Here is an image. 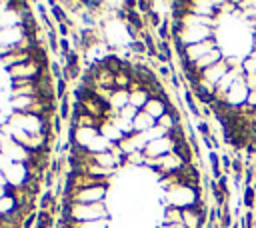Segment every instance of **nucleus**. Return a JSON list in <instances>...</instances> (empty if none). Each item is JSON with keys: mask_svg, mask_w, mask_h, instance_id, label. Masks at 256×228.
Wrapping results in <instances>:
<instances>
[{"mask_svg": "<svg viewBox=\"0 0 256 228\" xmlns=\"http://www.w3.org/2000/svg\"><path fill=\"white\" fill-rule=\"evenodd\" d=\"M98 218H110V210L106 202L100 204H62V220H68L72 224L90 222Z\"/></svg>", "mask_w": 256, "mask_h": 228, "instance_id": "1", "label": "nucleus"}, {"mask_svg": "<svg viewBox=\"0 0 256 228\" xmlns=\"http://www.w3.org/2000/svg\"><path fill=\"white\" fill-rule=\"evenodd\" d=\"M108 194H110V182H94L64 196V202L66 204H100V202H106Z\"/></svg>", "mask_w": 256, "mask_h": 228, "instance_id": "2", "label": "nucleus"}, {"mask_svg": "<svg viewBox=\"0 0 256 228\" xmlns=\"http://www.w3.org/2000/svg\"><path fill=\"white\" fill-rule=\"evenodd\" d=\"M8 188L10 190H18V188H26L32 180V168L30 164H22V162H12V166L4 172Z\"/></svg>", "mask_w": 256, "mask_h": 228, "instance_id": "3", "label": "nucleus"}, {"mask_svg": "<svg viewBox=\"0 0 256 228\" xmlns=\"http://www.w3.org/2000/svg\"><path fill=\"white\" fill-rule=\"evenodd\" d=\"M170 152H174V140H172L170 134L152 140V142L144 148L146 160H158V158H162V156H166V154H170Z\"/></svg>", "mask_w": 256, "mask_h": 228, "instance_id": "4", "label": "nucleus"}, {"mask_svg": "<svg viewBox=\"0 0 256 228\" xmlns=\"http://www.w3.org/2000/svg\"><path fill=\"white\" fill-rule=\"evenodd\" d=\"M214 48H218V40L216 38H210V40H204V42H198V44H192V46H188L186 48V60L188 62H196V60H200L202 56H206L208 52H212Z\"/></svg>", "mask_w": 256, "mask_h": 228, "instance_id": "5", "label": "nucleus"}, {"mask_svg": "<svg viewBox=\"0 0 256 228\" xmlns=\"http://www.w3.org/2000/svg\"><path fill=\"white\" fill-rule=\"evenodd\" d=\"M170 104H172V100L168 98V94H166V96H152V98L146 102L144 112L150 114L154 120H158V118H162V116L168 112Z\"/></svg>", "mask_w": 256, "mask_h": 228, "instance_id": "6", "label": "nucleus"}, {"mask_svg": "<svg viewBox=\"0 0 256 228\" xmlns=\"http://www.w3.org/2000/svg\"><path fill=\"white\" fill-rule=\"evenodd\" d=\"M106 104H108L110 116L122 112L126 106H130V90H112V94L108 96Z\"/></svg>", "mask_w": 256, "mask_h": 228, "instance_id": "7", "label": "nucleus"}, {"mask_svg": "<svg viewBox=\"0 0 256 228\" xmlns=\"http://www.w3.org/2000/svg\"><path fill=\"white\" fill-rule=\"evenodd\" d=\"M98 132H100V134H102L110 144H114V146H118V144L126 138V136H124V134H122V132L112 124V120H110V118H106V120H102V122H100Z\"/></svg>", "mask_w": 256, "mask_h": 228, "instance_id": "8", "label": "nucleus"}, {"mask_svg": "<svg viewBox=\"0 0 256 228\" xmlns=\"http://www.w3.org/2000/svg\"><path fill=\"white\" fill-rule=\"evenodd\" d=\"M132 124H134V132H148V130H152V128L156 126V120H154L150 114H146L144 110H140V112L134 116Z\"/></svg>", "mask_w": 256, "mask_h": 228, "instance_id": "9", "label": "nucleus"}, {"mask_svg": "<svg viewBox=\"0 0 256 228\" xmlns=\"http://www.w3.org/2000/svg\"><path fill=\"white\" fill-rule=\"evenodd\" d=\"M162 224H182V210L174 208V206H164Z\"/></svg>", "mask_w": 256, "mask_h": 228, "instance_id": "10", "label": "nucleus"}, {"mask_svg": "<svg viewBox=\"0 0 256 228\" xmlns=\"http://www.w3.org/2000/svg\"><path fill=\"white\" fill-rule=\"evenodd\" d=\"M72 228H112V220L110 218H98V220H90V222H80V224H72Z\"/></svg>", "mask_w": 256, "mask_h": 228, "instance_id": "11", "label": "nucleus"}, {"mask_svg": "<svg viewBox=\"0 0 256 228\" xmlns=\"http://www.w3.org/2000/svg\"><path fill=\"white\" fill-rule=\"evenodd\" d=\"M242 204L246 210H254L256 208V190L252 186H244L242 190Z\"/></svg>", "mask_w": 256, "mask_h": 228, "instance_id": "12", "label": "nucleus"}, {"mask_svg": "<svg viewBox=\"0 0 256 228\" xmlns=\"http://www.w3.org/2000/svg\"><path fill=\"white\" fill-rule=\"evenodd\" d=\"M196 130L200 132V136H202V138H206V136H210V134H212V132H210V124H208V120H198Z\"/></svg>", "mask_w": 256, "mask_h": 228, "instance_id": "13", "label": "nucleus"}, {"mask_svg": "<svg viewBox=\"0 0 256 228\" xmlns=\"http://www.w3.org/2000/svg\"><path fill=\"white\" fill-rule=\"evenodd\" d=\"M232 160L234 158H230L228 154H220V164H222V170L226 174H232Z\"/></svg>", "mask_w": 256, "mask_h": 228, "instance_id": "14", "label": "nucleus"}, {"mask_svg": "<svg viewBox=\"0 0 256 228\" xmlns=\"http://www.w3.org/2000/svg\"><path fill=\"white\" fill-rule=\"evenodd\" d=\"M242 80H244L248 90H256V74H244Z\"/></svg>", "mask_w": 256, "mask_h": 228, "instance_id": "15", "label": "nucleus"}, {"mask_svg": "<svg viewBox=\"0 0 256 228\" xmlns=\"http://www.w3.org/2000/svg\"><path fill=\"white\" fill-rule=\"evenodd\" d=\"M10 166H12V162H10V160H8L4 154H0V174H4V172L10 168Z\"/></svg>", "mask_w": 256, "mask_h": 228, "instance_id": "16", "label": "nucleus"}, {"mask_svg": "<svg viewBox=\"0 0 256 228\" xmlns=\"http://www.w3.org/2000/svg\"><path fill=\"white\" fill-rule=\"evenodd\" d=\"M246 104L256 108V90H248V96H246Z\"/></svg>", "mask_w": 256, "mask_h": 228, "instance_id": "17", "label": "nucleus"}, {"mask_svg": "<svg viewBox=\"0 0 256 228\" xmlns=\"http://www.w3.org/2000/svg\"><path fill=\"white\" fill-rule=\"evenodd\" d=\"M156 228H184V226H182V224H162V222H160Z\"/></svg>", "mask_w": 256, "mask_h": 228, "instance_id": "18", "label": "nucleus"}, {"mask_svg": "<svg viewBox=\"0 0 256 228\" xmlns=\"http://www.w3.org/2000/svg\"><path fill=\"white\" fill-rule=\"evenodd\" d=\"M232 228H240V224H238V222H234V224H232Z\"/></svg>", "mask_w": 256, "mask_h": 228, "instance_id": "19", "label": "nucleus"}]
</instances>
